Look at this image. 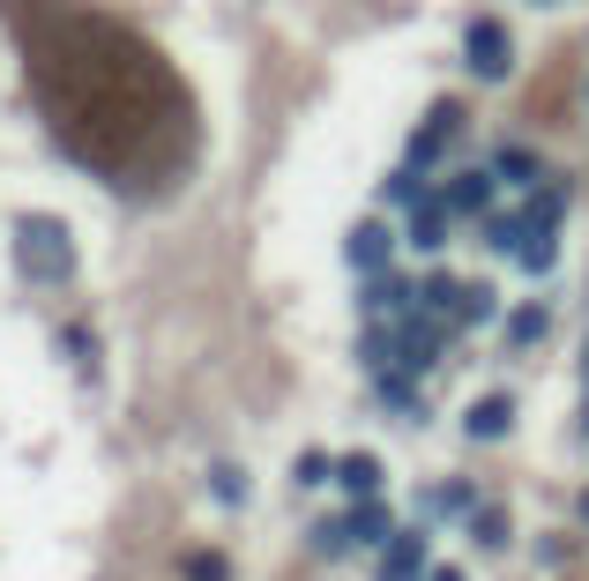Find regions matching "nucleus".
<instances>
[{
  "mask_svg": "<svg viewBox=\"0 0 589 581\" xmlns=\"http://www.w3.org/2000/svg\"><path fill=\"white\" fill-rule=\"evenodd\" d=\"M38 105L60 150L120 194H165L195 150V105L165 52L97 8H45L23 23Z\"/></svg>",
  "mask_w": 589,
  "mask_h": 581,
  "instance_id": "1",
  "label": "nucleus"
},
{
  "mask_svg": "<svg viewBox=\"0 0 589 581\" xmlns=\"http://www.w3.org/2000/svg\"><path fill=\"white\" fill-rule=\"evenodd\" d=\"M15 253H23V276L31 284H68L75 276V239L60 216H23L15 224Z\"/></svg>",
  "mask_w": 589,
  "mask_h": 581,
  "instance_id": "2",
  "label": "nucleus"
},
{
  "mask_svg": "<svg viewBox=\"0 0 589 581\" xmlns=\"http://www.w3.org/2000/svg\"><path fill=\"white\" fill-rule=\"evenodd\" d=\"M448 321H440V313H425V306H411V313H403V321H388V343H396V366H403V374H433V366H440V351H448Z\"/></svg>",
  "mask_w": 589,
  "mask_h": 581,
  "instance_id": "3",
  "label": "nucleus"
},
{
  "mask_svg": "<svg viewBox=\"0 0 589 581\" xmlns=\"http://www.w3.org/2000/svg\"><path fill=\"white\" fill-rule=\"evenodd\" d=\"M463 68H470V83H507V75H515V38H507L500 15H470Z\"/></svg>",
  "mask_w": 589,
  "mask_h": 581,
  "instance_id": "4",
  "label": "nucleus"
},
{
  "mask_svg": "<svg viewBox=\"0 0 589 581\" xmlns=\"http://www.w3.org/2000/svg\"><path fill=\"white\" fill-rule=\"evenodd\" d=\"M456 134H463V105H456V97H440V105H433V112L411 127V142H403V165H411V171H433L448 150H456Z\"/></svg>",
  "mask_w": 589,
  "mask_h": 581,
  "instance_id": "5",
  "label": "nucleus"
},
{
  "mask_svg": "<svg viewBox=\"0 0 589 581\" xmlns=\"http://www.w3.org/2000/svg\"><path fill=\"white\" fill-rule=\"evenodd\" d=\"M493 194H500V179H493V165H470L456 171V179H440V202H448V216H493Z\"/></svg>",
  "mask_w": 589,
  "mask_h": 581,
  "instance_id": "6",
  "label": "nucleus"
},
{
  "mask_svg": "<svg viewBox=\"0 0 589 581\" xmlns=\"http://www.w3.org/2000/svg\"><path fill=\"white\" fill-rule=\"evenodd\" d=\"M343 261H351V276H388V261H396V232L366 216V224H351V239H343Z\"/></svg>",
  "mask_w": 589,
  "mask_h": 581,
  "instance_id": "7",
  "label": "nucleus"
},
{
  "mask_svg": "<svg viewBox=\"0 0 589 581\" xmlns=\"http://www.w3.org/2000/svg\"><path fill=\"white\" fill-rule=\"evenodd\" d=\"M425 530H396V537L380 544V581H425Z\"/></svg>",
  "mask_w": 589,
  "mask_h": 581,
  "instance_id": "8",
  "label": "nucleus"
},
{
  "mask_svg": "<svg viewBox=\"0 0 589 581\" xmlns=\"http://www.w3.org/2000/svg\"><path fill=\"white\" fill-rule=\"evenodd\" d=\"M493 179H500V187H522V194H530V187H545L552 171H545V157H538L530 142H500V150H493Z\"/></svg>",
  "mask_w": 589,
  "mask_h": 581,
  "instance_id": "9",
  "label": "nucleus"
},
{
  "mask_svg": "<svg viewBox=\"0 0 589 581\" xmlns=\"http://www.w3.org/2000/svg\"><path fill=\"white\" fill-rule=\"evenodd\" d=\"M463 432L470 440H507L515 432V395H478L463 411Z\"/></svg>",
  "mask_w": 589,
  "mask_h": 581,
  "instance_id": "10",
  "label": "nucleus"
},
{
  "mask_svg": "<svg viewBox=\"0 0 589 581\" xmlns=\"http://www.w3.org/2000/svg\"><path fill=\"white\" fill-rule=\"evenodd\" d=\"M380 202H388V209H403V216H411V209H425V202H440V187H433V179H425V171H411V165H396V171H388V179H380Z\"/></svg>",
  "mask_w": 589,
  "mask_h": 581,
  "instance_id": "11",
  "label": "nucleus"
},
{
  "mask_svg": "<svg viewBox=\"0 0 589 581\" xmlns=\"http://www.w3.org/2000/svg\"><path fill=\"white\" fill-rule=\"evenodd\" d=\"M522 224H530V232H559V224H567V187H559V179L530 187V194H522Z\"/></svg>",
  "mask_w": 589,
  "mask_h": 581,
  "instance_id": "12",
  "label": "nucleus"
},
{
  "mask_svg": "<svg viewBox=\"0 0 589 581\" xmlns=\"http://www.w3.org/2000/svg\"><path fill=\"white\" fill-rule=\"evenodd\" d=\"M411 380H419V374H403V366H380V374H374V395H380L396 417H425V395L411 388Z\"/></svg>",
  "mask_w": 589,
  "mask_h": 581,
  "instance_id": "13",
  "label": "nucleus"
},
{
  "mask_svg": "<svg viewBox=\"0 0 589 581\" xmlns=\"http://www.w3.org/2000/svg\"><path fill=\"white\" fill-rule=\"evenodd\" d=\"M448 224H456V216H448V202H425V209H411L403 239H411L419 253H440V247H448Z\"/></svg>",
  "mask_w": 589,
  "mask_h": 581,
  "instance_id": "14",
  "label": "nucleus"
},
{
  "mask_svg": "<svg viewBox=\"0 0 589 581\" xmlns=\"http://www.w3.org/2000/svg\"><path fill=\"white\" fill-rule=\"evenodd\" d=\"M343 530H351V544H388V537H396V522H388V507H380V499H351Z\"/></svg>",
  "mask_w": 589,
  "mask_h": 581,
  "instance_id": "15",
  "label": "nucleus"
},
{
  "mask_svg": "<svg viewBox=\"0 0 589 581\" xmlns=\"http://www.w3.org/2000/svg\"><path fill=\"white\" fill-rule=\"evenodd\" d=\"M419 306H425V313H440V321L456 329V306H463V284L433 269V276H419Z\"/></svg>",
  "mask_w": 589,
  "mask_h": 581,
  "instance_id": "16",
  "label": "nucleus"
},
{
  "mask_svg": "<svg viewBox=\"0 0 589 581\" xmlns=\"http://www.w3.org/2000/svg\"><path fill=\"white\" fill-rule=\"evenodd\" d=\"M337 485L351 499H380V455H343L337 462Z\"/></svg>",
  "mask_w": 589,
  "mask_h": 581,
  "instance_id": "17",
  "label": "nucleus"
},
{
  "mask_svg": "<svg viewBox=\"0 0 589 581\" xmlns=\"http://www.w3.org/2000/svg\"><path fill=\"white\" fill-rule=\"evenodd\" d=\"M485 321H500V290H493V284H463V306H456V335H463V329H485Z\"/></svg>",
  "mask_w": 589,
  "mask_h": 581,
  "instance_id": "18",
  "label": "nucleus"
},
{
  "mask_svg": "<svg viewBox=\"0 0 589 581\" xmlns=\"http://www.w3.org/2000/svg\"><path fill=\"white\" fill-rule=\"evenodd\" d=\"M478 232H485V247H493V253H515V247H522V239H530V224H522V209H493V216H485Z\"/></svg>",
  "mask_w": 589,
  "mask_h": 581,
  "instance_id": "19",
  "label": "nucleus"
},
{
  "mask_svg": "<svg viewBox=\"0 0 589 581\" xmlns=\"http://www.w3.org/2000/svg\"><path fill=\"white\" fill-rule=\"evenodd\" d=\"M470 544H478V552H500L507 544V507L478 499V507H470Z\"/></svg>",
  "mask_w": 589,
  "mask_h": 581,
  "instance_id": "20",
  "label": "nucleus"
},
{
  "mask_svg": "<svg viewBox=\"0 0 589 581\" xmlns=\"http://www.w3.org/2000/svg\"><path fill=\"white\" fill-rule=\"evenodd\" d=\"M545 329H552V313H545V306H538V298L507 313V343H515V351H530V343H545Z\"/></svg>",
  "mask_w": 589,
  "mask_h": 581,
  "instance_id": "21",
  "label": "nucleus"
},
{
  "mask_svg": "<svg viewBox=\"0 0 589 581\" xmlns=\"http://www.w3.org/2000/svg\"><path fill=\"white\" fill-rule=\"evenodd\" d=\"M552 261H559V232H530V239L515 247V269H522V276H545Z\"/></svg>",
  "mask_w": 589,
  "mask_h": 581,
  "instance_id": "22",
  "label": "nucleus"
},
{
  "mask_svg": "<svg viewBox=\"0 0 589 581\" xmlns=\"http://www.w3.org/2000/svg\"><path fill=\"white\" fill-rule=\"evenodd\" d=\"M210 493H216V507H247V470L239 462H210Z\"/></svg>",
  "mask_w": 589,
  "mask_h": 581,
  "instance_id": "23",
  "label": "nucleus"
},
{
  "mask_svg": "<svg viewBox=\"0 0 589 581\" xmlns=\"http://www.w3.org/2000/svg\"><path fill=\"white\" fill-rule=\"evenodd\" d=\"M470 507H478L470 485H433V493H425V522H433V514H470Z\"/></svg>",
  "mask_w": 589,
  "mask_h": 581,
  "instance_id": "24",
  "label": "nucleus"
},
{
  "mask_svg": "<svg viewBox=\"0 0 589 581\" xmlns=\"http://www.w3.org/2000/svg\"><path fill=\"white\" fill-rule=\"evenodd\" d=\"M179 574H187V581H232V567H224V552H187Z\"/></svg>",
  "mask_w": 589,
  "mask_h": 581,
  "instance_id": "25",
  "label": "nucleus"
},
{
  "mask_svg": "<svg viewBox=\"0 0 589 581\" xmlns=\"http://www.w3.org/2000/svg\"><path fill=\"white\" fill-rule=\"evenodd\" d=\"M292 485H337V462H329V455H298L292 462Z\"/></svg>",
  "mask_w": 589,
  "mask_h": 581,
  "instance_id": "26",
  "label": "nucleus"
},
{
  "mask_svg": "<svg viewBox=\"0 0 589 581\" xmlns=\"http://www.w3.org/2000/svg\"><path fill=\"white\" fill-rule=\"evenodd\" d=\"M314 552H321V559L351 552V530H343V522H314Z\"/></svg>",
  "mask_w": 589,
  "mask_h": 581,
  "instance_id": "27",
  "label": "nucleus"
},
{
  "mask_svg": "<svg viewBox=\"0 0 589 581\" xmlns=\"http://www.w3.org/2000/svg\"><path fill=\"white\" fill-rule=\"evenodd\" d=\"M425 581H463V574H456V567H433V574H425Z\"/></svg>",
  "mask_w": 589,
  "mask_h": 581,
  "instance_id": "28",
  "label": "nucleus"
},
{
  "mask_svg": "<svg viewBox=\"0 0 589 581\" xmlns=\"http://www.w3.org/2000/svg\"><path fill=\"white\" fill-rule=\"evenodd\" d=\"M582 522H589V493H582Z\"/></svg>",
  "mask_w": 589,
  "mask_h": 581,
  "instance_id": "29",
  "label": "nucleus"
},
{
  "mask_svg": "<svg viewBox=\"0 0 589 581\" xmlns=\"http://www.w3.org/2000/svg\"><path fill=\"white\" fill-rule=\"evenodd\" d=\"M582 97H589V90H582Z\"/></svg>",
  "mask_w": 589,
  "mask_h": 581,
  "instance_id": "30",
  "label": "nucleus"
}]
</instances>
